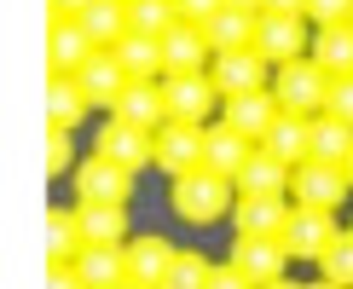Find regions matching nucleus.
Listing matches in <instances>:
<instances>
[{
    "label": "nucleus",
    "mask_w": 353,
    "mask_h": 289,
    "mask_svg": "<svg viewBox=\"0 0 353 289\" xmlns=\"http://www.w3.org/2000/svg\"><path fill=\"white\" fill-rule=\"evenodd\" d=\"M168 208L180 214L185 226H209V220H220V214L238 208V185H232L226 173H214V168L174 173V185H168Z\"/></svg>",
    "instance_id": "1"
},
{
    "label": "nucleus",
    "mask_w": 353,
    "mask_h": 289,
    "mask_svg": "<svg viewBox=\"0 0 353 289\" xmlns=\"http://www.w3.org/2000/svg\"><path fill=\"white\" fill-rule=\"evenodd\" d=\"M313 18L307 12H261V29H255V52L267 58V64H296V58L313 52Z\"/></svg>",
    "instance_id": "2"
},
{
    "label": "nucleus",
    "mask_w": 353,
    "mask_h": 289,
    "mask_svg": "<svg viewBox=\"0 0 353 289\" xmlns=\"http://www.w3.org/2000/svg\"><path fill=\"white\" fill-rule=\"evenodd\" d=\"M272 98L284 105L290 116H325V98H330V76L313 64V58H296V64H278L272 76Z\"/></svg>",
    "instance_id": "3"
},
{
    "label": "nucleus",
    "mask_w": 353,
    "mask_h": 289,
    "mask_svg": "<svg viewBox=\"0 0 353 289\" xmlns=\"http://www.w3.org/2000/svg\"><path fill=\"white\" fill-rule=\"evenodd\" d=\"M353 191L347 168L336 162H319V156H307V162H296V173H290V197L301 202V208H336Z\"/></svg>",
    "instance_id": "4"
},
{
    "label": "nucleus",
    "mask_w": 353,
    "mask_h": 289,
    "mask_svg": "<svg viewBox=\"0 0 353 289\" xmlns=\"http://www.w3.org/2000/svg\"><path fill=\"white\" fill-rule=\"evenodd\" d=\"M93 151L110 156V162H122L128 173H139L145 162H157V133H151V127L122 122V116H110V122L99 127V144H93Z\"/></svg>",
    "instance_id": "5"
},
{
    "label": "nucleus",
    "mask_w": 353,
    "mask_h": 289,
    "mask_svg": "<svg viewBox=\"0 0 353 289\" xmlns=\"http://www.w3.org/2000/svg\"><path fill=\"white\" fill-rule=\"evenodd\" d=\"M336 237H342L336 208H301V202H296V214H290V226H284V249L296 260H319Z\"/></svg>",
    "instance_id": "6"
},
{
    "label": "nucleus",
    "mask_w": 353,
    "mask_h": 289,
    "mask_svg": "<svg viewBox=\"0 0 353 289\" xmlns=\"http://www.w3.org/2000/svg\"><path fill=\"white\" fill-rule=\"evenodd\" d=\"M209 81L220 87V98H238V93H261V87H272V81H267V58H261L255 47H243V52H214V58H209Z\"/></svg>",
    "instance_id": "7"
},
{
    "label": "nucleus",
    "mask_w": 353,
    "mask_h": 289,
    "mask_svg": "<svg viewBox=\"0 0 353 289\" xmlns=\"http://www.w3.org/2000/svg\"><path fill=\"white\" fill-rule=\"evenodd\" d=\"M163 93H168V122H209V110L220 105V87L209 81V69L163 76Z\"/></svg>",
    "instance_id": "8"
},
{
    "label": "nucleus",
    "mask_w": 353,
    "mask_h": 289,
    "mask_svg": "<svg viewBox=\"0 0 353 289\" xmlns=\"http://www.w3.org/2000/svg\"><path fill=\"white\" fill-rule=\"evenodd\" d=\"M76 191H81V202H128L134 197V173L93 151L87 162H76Z\"/></svg>",
    "instance_id": "9"
},
{
    "label": "nucleus",
    "mask_w": 353,
    "mask_h": 289,
    "mask_svg": "<svg viewBox=\"0 0 353 289\" xmlns=\"http://www.w3.org/2000/svg\"><path fill=\"white\" fill-rule=\"evenodd\" d=\"M290 214H296V197L290 191H278V197H238L232 226H238L243 237H284Z\"/></svg>",
    "instance_id": "10"
},
{
    "label": "nucleus",
    "mask_w": 353,
    "mask_h": 289,
    "mask_svg": "<svg viewBox=\"0 0 353 289\" xmlns=\"http://www.w3.org/2000/svg\"><path fill=\"white\" fill-rule=\"evenodd\" d=\"M278 116H284V105L272 98V87H261V93H238V98H220V122H232L238 133H249L255 144L272 133Z\"/></svg>",
    "instance_id": "11"
},
{
    "label": "nucleus",
    "mask_w": 353,
    "mask_h": 289,
    "mask_svg": "<svg viewBox=\"0 0 353 289\" xmlns=\"http://www.w3.org/2000/svg\"><path fill=\"white\" fill-rule=\"evenodd\" d=\"M93 35L81 29V18H52L47 29V64H52V76H81V64L93 58Z\"/></svg>",
    "instance_id": "12"
},
{
    "label": "nucleus",
    "mask_w": 353,
    "mask_h": 289,
    "mask_svg": "<svg viewBox=\"0 0 353 289\" xmlns=\"http://www.w3.org/2000/svg\"><path fill=\"white\" fill-rule=\"evenodd\" d=\"M203 127L209 122H163L157 127V162H163L168 173L203 168Z\"/></svg>",
    "instance_id": "13"
},
{
    "label": "nucleus",
    "mask_w": 353,
    "mask_h": 289,
    "mask_svg": "<svg viewBox=\"0 0 353 289\" xmlns=\"http://www.w3.org/2000/svg\"><path fill=\"white\" fill-rule=\"evenodd\" d=\"M209 35H203L197 23H174L163 35V76H197V69H209Z\"/></svg>",
    "instance_id": "14"
},
{
    "label": "nucleus",
    "mask_w": 353,
    "mask_h": 289,
    "mask_svg": "<svg viewBox=\"0 0 353 289\" xmlns=\"http://www.w3.org/2000/svg\"><path fill=\"white\" fill-rule=\"evenodd\" d=\"M249 151H255V139L238 133L232 122H209L203 127V168L226 173V180H238V168L249 162Z\"/></svg>",
    "instance_id": "15"
},
{
    "label": "nucleus",
    "mask_w": 353,
    "mask_h": 289,
    "mask_svg": "<svg viewBox=\"0 0 353 289\" xmlns=\"http://www.w3.org/2000/svg\"><path fill=\"white\" fill-rule=\"evenodd\" d=\"M232 266L249 272L255 283H272V278H284L290 249H284V237H243V231H238V243H232Z\"/></svg>",
    "instance_id": "16"
},
{
    "label": "nucleus",
    "mask_w": 353,
    "mask_h": 289,
    "mask_svg": "<svg viewBox=\"0 0 353 289\" xmlns=\"http://www.w3.org/2000/svg\"><path fill=\"white\" fill-rule=\"evenodd\" d=\"M81 93L87 98H93V105H105V110H116V98H122L128 93V81H134V76H128V69H122V58H116L110 47H99L93 58H87V64H81Z\"/></svg>",
    "instance_id": "17"
},
{
    "label": "nucleus",
    "mask_w": 353,
    "mask_h": 289,
    "mask_svg": "<svg viewBox=\"0 0 353 289\" xmlns=\"http://www.w3.org/2000/svg\"><path fill=\"white\" fill-rule=\"evenodd\" d=\"M290 162H278V156L267 151V144H255V151H249V162L238 168V197H278V191H290Z\"/></svg>",
    "instance_id": "18"
},
{
    "label": "nucleus",
    "mask_w": 353,
    "mask_h": 289,
    "mask_svg": "<svg viewBox=\"0 0 353 289\" xmlns=\"http://www.w3.org/2000/svg\"><path fill=\"white\" fill-rule=\"evenodd\" d=\"M110 116H122V122H134V127H163L168 122V93H163V81H128V93L116 98V110Z\"/></svg>",
    "instance_id": "19"
},
{
    "label": "nucleus",
    "mask_w": 353,
    "mask_h": 289,
    "mask_svg": "<svg viewBox=\"0 0 353 289\" xmlns=\"http://www.w3.org/2000/svg\"><path fill=\"white\" fill-rule=\"evenodd\" d=\"M255 29H261V12H243V6H220L209 23H203V35H209L214 52H243L255 47Z\"/></svg>",
    "instance_id": "20"
},
{
    "label": "nucleus",
    "mask_w": 353,
    "mask_h": 289,
    "mask_svg": "<svg viewBox=\"0 0 353 289\" xmlns=\"http://www.w3.org/2000/svg\"><path fill=\"white\" fill-rule=\"evenodd\" d=\"M76 272L87 289H110L128 278V243H87V249L76 255Z\"/></svg>",
    "instance_id": "21"
},
{
    "label": "nucleus",
    "mask_w": 353,
    "mask_h": 289,
    "mask_svg": "<svg viewBox=\"0 0 353 289\" xmlns=\"http://www.w3.org/2000/svg\"><path fill=\"white\" fill-rule=\"evenodd\" d=\"M261 144H267L278 162H290V168L307 162V156H313V116H290V110H284V116L272 122V133L261 139Z\"/></svg>",
    "instance_id": "22"
},
{
    "label": "nucleus",
    "mask_w": 353,
    "mask_h": 289,
    "mask_svg": "<svg viewBox=\"0 0 353 289\" xmlns=\"http://www.w3.org/2000/svg\"><path fill=\"white\" fill-rule=\"evenodd\" d=\"M76 226L87 243H128V202H81L76 208Z\"/></svg>",
    "instance_id": "23"
},
{
    "label": "nucleus",
    "mask_w": 353,
    "mask_h": 289,
    "mask_svg": "<svg viewBox=\"0 0 353 289\" xmlns=\"http://www.w3.org/2000/svg\"><path fill=\"white\" fill-rule=\"evenodd\" d=\"M174 243L168 237H134L128 243V278H139V283H151V289H163L168 278V266H174Z\"/></svg>",
    "instance_id": "24"
},
{
    "label": "nucleus",
    "mask_w": 353,
    "mask_h": 289,
    "mask_svg": "<svg viewBox=\"0 0 353 289\" xmlns=\"http://www.w3.org/2000/svg\"><path fill=\"white\" fill-rule=\"evenodd\" d=\"M313 58L325 76H353V23H330V29H313Z\"/></svg>",
    "instance_id": "25"
},
{
    "label": "nucleus",
    "mask_w": 353,
    "mask_h": 289,
    "mask_svg": "<svg viewBox=\"0 0 353 289\" xmlns=\"http://www.w3.org/2000/svg\"><path fill=\"white\" fill-rule=\"evenodd\" d=\"M81 29L93 35V47H116V41L134 35V18H128V0H93L81 12Z\"/></svg>",
    "instance_id": "26"
},
{
    "label": "nucleus",
    "mask_w": 353,
    "mask_h": 289,
    "mask_svg": "<svg viewBox=\"0 0 353 289\" xmlns=\"http://www.w3.org/2000/svg\"><path fill=\"white\" fill-rule=\"evenodd\" d=\"M110 52L122 58V69L134 81H163V41L157 35H128V41H116Z\"/></svg>",
    "instance_id": "27"
},
{
    "label": "nucleus",
    "mask_w": 353,
    "mask_h": 289,
    "mask_svg": "<svg viewBox=\"0 0 353 289\" xmlns=\"http://www.w3.org/2000/svg\"><path fill=\"white\" fill-rule=\"evenodd\" d=\"M313 156L319 162H336V168H347V156H353V122H342V116H313Z\"/></svg>",
    "instance_id": "28"
},
{
    "label": "nucleus",
    "mask_w": 353,
    "mask_h": 289,
    "mask_svg": "<svg viewBox=\"0 0 353 289\" xmlns=\"http://www.w3.org/2000/svg\"><path fill=\"white\" fill-rule=\"evenodd\" d=\"M87 105H93V98L81 93L76 76H52V81H47V122H52V127H76L81 116H87Z\"/></svg>",
    "instance_id": "29"
},
{
    "label": "nucleus",
    "mask_w": 353,
    "mask_h": 289,
    "mask_svg": "<svg viewBox=\"0 0 353 289\" xmlns=\"http://www.w3.org/2000/svg\"><path fill=\"white\" fill-rule=\"evenodd\" d=\"M87 249V237H81V226H76V214H64V208H52L47 214V260L52 266H70Z\"/></svg>",
    "instance_id": "30"
},
{
    "label": "nucleus",
    "mask_w": 353,
    "mask_h": 289,
    "mask_svg": "<svg viewBox=\"0 0 353 289\" xmlns=\"http://www.w3.org/2000/svg\"><path fill=\"white\" fill-rule=\"evenodd\" d=\"M128 18H134V35H157L163 41L174 23H180V6L174 0H128Z\"/></svg>",
    "instance_id": "31"
},
{
    "label": "nucleus",
    "mask_w": 353,
    "mask_h": 289,
    "mask_svg": "<svg viewBox=\"0 0 353 289\" xmlns=\"http://www.w3.org/2000/svg\"><path fill=\"white\" fill-rule=\"evenodd\" d=\"M209 260L203 255H191V249H180L174 255V266H168V278H163V289H209Z\"/></svg>",
    "instance_id": "32"
},
{
    "label": "nucleus",
    "mask_w": 353,
    "mask_h": 289,
    "mask_svg": "<svg viewBox=\"0 0 353 289\" xmlns=\"http://www.w3.org/2000/svg\"><path fill=\"white\" fill-rule=\"evenodd\" d=\"M319 278H330V283L353 289V231H342V237H336L330 249L319 255Z\"/></svg>",
    "instance_id": "33"
},
{
    "label": "nucleus",
    "mask_w": 353,
    "mask_h": 289,
    "mask_svg": "<svg viewBox=\"0 0 353 289\" xmlns=\"http://www.w3.org/2000/svg\"><path fill=\"white\" fill-rule=\"evenodd\" d=\"M307 18H313V29L353 23V0H307Z\"/></svg>",
    "instance_id": "34"
},
{
    "label": "nucleus",
    "mask_w": 353,
    "mask_h": 289,
    "mask_svg": "<svg viewBox=\"0 0 353 289\" xmlns=\"http://www.w3.org/2000/svg\"><path fill=\"white\" fill-rule=\"evenodd\" d=\"M70 133H76V127H52V133H47V173H64L70 162H76V144H70Z\"/></svg>",
    "instance_id": "35"
},
{
    "label": "nucleus",
    "mask_w": 353,
    "mask_h": 289,
    "mask_svg": "<svg viewBox=\"0 0 353 289\" xmlns=\"http://www.w3.org/2000/svg\"><path fill=\"white\" fill-rule=\"evenodd\" d=\"M330 116H342V122H353V76H330V98H325Z\"/></svg>",
    "instance_id": "36"
},
{
    "label": "nucleus",
    "mask_w": 353,
    "mask_h": 289,
    "mask_svg": "<svg viewBox=\"0 0 353 289\" xmlns=\"http://www.w3.org/2000/svg\"><path fill=\"white\" fill-rule=\"evenodd\" d=\"M209 289H261V283H255L249 272H238V266L226 260V266H214V272H209Z\"/></svg>",
    "instance_id": "37"
},
{
    "label": "nucleus",
    "mask_w": 353,
    "mask_h": 289,
    "mask_svg": "<svg viewBox=\"0 0 353 289\" xmlns=\"http://www.w3.org/2000/svg\"><path fill=\"white\" fill-rule=\"evenodd\" d=\"M174 6H180V23H197V29H203L220 6H226V0H174Z\"/></svg>",
    "instance_id": "38"
},
{
    "label": "nucleus",
    "mask_w": 353,
    "mask_h": 289,
    "mask_svg": "<svg viewBox=\"0 0 353 289\" xmlns=\"http://www.w3.org/2000/svg\"><path fill=\"white\" fill-rule=\"evenodd\" d=\"M47 289H87V283H81V272H76V260H70V266H52Z\"/></svg>",
    "instance_id": "39"
},
{
    "label": "nucleus",
    "mask_w": 353,
    "mask_h": 289,
    "mask_svg": "<svg viewBox=\"0 0 353 289\" xmlns=\"http://www.w3.org/2000/svg\"><path fill=\"white\" fill-rule=\"evenodd\" d=\"M93 0H52V18H81Z\"/></svg>",
    "instance_id": "40"
},
{
    "label": "nucleus",
    "mask_w": 353,
    "mask_h": 289,
    "mask_svg": "<svg viewBox=\"0 0 353 289\" xmlns=\"http://www.w3.org/2000/svg\"><path fill=\"white\" fill-rule=\"evenodd\" d=\"M261 12H307V0H261Z\"/></svg>",
    "instance_id": "41"
},
{
    "label": "nucleus",
    "mask_w": 353,
    "mask_h": 289,
    "mask_svg": "<svg viewBox=\"0 0 353 289\" xmlns=\"http://www.w3.org/2000/svg\"><path fill=\"white\" fill-rule=\"evenodd\" d=\"M110 289H151V283H139V278H122V283H110Z\"/></svg>",
    "instance_id": "42"
},
{
    "label": "nucleus",
    "mask_w": 353,
    "mask_h": 289,
    "mask_svg": "<svg viewBox=\"0 0 353 289\" xmlns=\"http://www.w3.org/2000/svg\"><path fill=\"white\" fill-rule=\"evenodd\" d=\"M261 289H301V283H290V278H272V283H261Z\"/></svg>",
    "instance_id": "43"
},
{
    "label": "nucleus",
    "mask_w": 353,
    "mask_h": 289,
    "mask_svg": "<svg viewBox=\"0 0 353 289\" xmlns=\"http://www.w3.org/2000/svg\"><path fill=\"white\" fill-rule=\"evenodd\" d=\"M226 6H243V12H261V0H226Z\"/></svg>",
    "instance_id": "44"
},
{
    "label": "nucleus",
    "mask_w": 353,
    "mask_h": 289,
    "mask_svg": "<svg viewBox=\"0 0 353 289\" xmlns=\"http://www.w3.org/2000/svg\"><path fill=\"white\" fill-rule=\"evenodd\" d=\"M307 289H342V283H330V278H319V283H307Z\"/></svg>",
    "instance_id": "45"
},
{
    "label": "nucleus",
    "mask_w": 353,
    "mask_h": 289,
    "mask_svg": "<svg viewBox=\"0 0 353 289\" xmlns=\"http://www.w3.org/2000/svg\"><path fill=\"white\" fill-rule=\"evenodd\" d=\"M347 180H353V156H347Z\"/></svg>",
    "instance_id": "46"
},
{
    "label": "nucleus",
    "mask_w": 353,
    "mask_h": 289,
    "mask_svg": "<svg viewBox=\"0 0 353 289\" xmlns=\"http://www.w3.org/2000/svg\"><path fill=\"white\" fill-rule=\"evenodd\" d=\"M347 231H353V226H347Z\"/></svg>",
    "instance_id": "47"
}]
</instances>
